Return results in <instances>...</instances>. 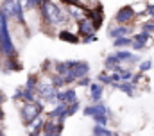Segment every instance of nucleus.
Returning a JSON list of instances; mask_svg holds the SVG:
<instances>
[{"label":"nucleus","mask_w":154,"mask_h":136,"mask_svg":"<svg viewBox=\"0 0 154 136\" xmlns=\"http://www.w3.org/2000/svg\"><path fill=\"white\" fill-rule=\"evenodd\" d=\"M0 57H20L18 56V48L13 41V34H11V25H9V18L0 14Z\"/></svg>","instance_id":"nucleus-1"},{"label":"nucleus","mask_w":154,"mask_h":136,"mask_svg":"<svg viewBox=\"0 0 154 136\" xmlns=\"http://www.w3.org/2000/svg\"><path fill=\"white\" fill-rule=\"evenodd\" d=\"M43 113H45V104L39 99L36 102H22V106H20V118L25 127H29Z\"/></svg>","instance_id":"nucleus-2"},{"label":"nucleus","mask_w":154,"mask_h":136,"mask_svg":"<svg viewBox=\"0 0 154 136\" xmlns=\"http://www.w3.org/2000/svg\"><path fill=\"white\" fill-rule=\"evenodd\" d=\"M111 54L115 56L118 65H124V66H134V65H138L142 61V57L138 54H134L131 48H116Z\"/></svg>","instance_id":"nucleus-3"},{"label":"nucleus","mask_w":154,"mask_h":136,"mask_svg":"<svg viewBox=\"0 0 154 136\" xmlns=\"http://www.w3.org/2000/svg\"><path fill=\"white\" fill-rule=\"evenodd\" d=\"M136 20H138V18H136V14H134V11H133L131 4H129V5H122V7L115 13V16H113V23H116V25H131V23H134Z\"/></svg>","instance_id":"nucleus-4"},{"label":"nucleus","mask_w":154,"mask_h":136,"mask_svg":"<svg viewBox=\"0 0 154 136\" xmlns=\"http://www.w3.org/2000/svg\"><path fill=\"white\" fill-rule=\"evenodd\" d=\"M81 111H82V115H84V116H93V115H97V113H106L109 118L113 116V113H111L109 106H108V104H104L102 100L95 102V104H91V102H90V104H88V106H84Z\"/></svg>","instance_id":"nucleus-5"},{"label":"nucleus","mask_w":154,"mask_h":136,"mask_svg":"<svg viewBox=\"0 0 154 136\" xmlns=\"http://www.w3.org/2000/svg\"><path fill=\"white\" fill-rule=\"evenodd\" d=\"M75 100H79V97H77V90L74 86H65L63 90H57V93H56V102L72 104Z\"/></svg>","instance_id":"nucleus-6"},{"label":"nucleus","mask_w":154,"mask_h":136,"mask_svg":"<svg viewBox=\"0 0 154 136\" xmlns=\"http://www.w3.org/2000/svg\"><path fill=\"white\" fill-rule=\"evenodd\" d=\"M11 20H14L18 27H22V29H27V18H25V9H23V4H22V2H16V0H14Z\"/></svg>","instance_id":"nucleus-7"},{"label":"nucleus","mask_w":154,"mask_h":136,"mask_svg":"<svg viewBox=\"0 0 154 136\" xmlns=\"http://www.w3.org/2000/svg\"><path fill=\"white\" fill-rule=\"evenodd\" d=\"M45 118H50V120H66L68 118V115H66V104H63V102L54 104V107L45 113Z\"/></svg>","instance_id":"nucleus-8"},{"label":"nucleus","mask_w":154,"mask_h":136,"mask_svg":"<svg viewBox=\"0 0 154 136\" xmlns=\"http://www.w3.org/2000/svg\"><path fill=\"white\" fill-rule=\"evenodd\" d=\"M133 32H134L133 25H116V23H113L108 29V34H109L111 39H116L120 36H133Z\"/></svg>","instance_id":"nucleus-9"},{"label":"nucleus","mask_w":154,"mask_h":136,"mask_svg":"<svg viewBox=\"0 0 154 136\" xmlns=\"http://www.w3.org/2000/svg\"><path fill=\"white\" fill-rule=\"evenodd\" d=\"M90 70H91L90 63H88V61H81V59H77L75 63H74V66L70 68V72H72V75L75 77V81L81 79V77L90 75Z\"/></svg>","instance_id":"nucleus-10"},{"label":"nucleus","mask_w":154,"mask_h":136,"mask_svg":"<svg viewBox=\"0 0 154 136\" xmlns=\"http://www.w3.org/2000/svg\"><path fill=\"white\" fill-rule=\"evenodd\" d=\"M95 32V29H93V23H91V20L90 18H86V16H82L81 20H77V36L79 38H84V36H88V34H93Z\"/></svg>","instance_id":"nucleus-11"},{"label":"nucleus","mask_w":154,"mask_h":136,"mask_svg":"<svg viewBox=\"0 0 154 136\" xmlns=\"http://www.w3.org/2000/svg\"><path fill=\"white\" fill-rule=\"evenodd\" d=\"M56 38L59 39V41H65V43H72V45H79L81 43V38L77 36L74 31H70V29H59L57 32H56Z\"/></svg>","instance_id":"nucleus-12"},{"label":"nucleus","mask_w":154,"mask_h":136,"mask_svg":"<svg viewBox=\"0 0 154 136\" xmlns=\"http://www.w3.org/2000/svg\"><path fill=\"white\" fill-rule=\"evenodd\" d=\"M88 97H90L91 104L100 102L102 100V97H104V86L99 84V82H93V81H91V84L88 86Z\"/></svg>","instance_id":"nucleus-13"},{"label":"nucleus","mask_w":154,"mask_h":136,"mask_svg":"<svg viewBox=\"0 0 154 136\" xmlns=\"http://www.w3.org/2000/svg\"><path fill=\"white\" fill-rule=\"evenodd\" d=\"M111 88H115L118 91H122V93H125L127 97H134L136 95V91H138V88L131 82V81H122V82H113L111 84Z\"/></svg>","instance_id":"nucleus-14"},{"label":"nucleus","mask_w":154,"mask_h":136,"mask_svg":"<svg viewBox=\"0 0 154 136\" xmlns=\"http://www.w3.org/2000/svg\"><path fill=\"white\" fill-rule=\"evenodd\" d=\"M4 70L5 72H22L23 65H22L20 57H5L4 59Z\"/></svg>","instance_id":"nucleus-15"},{"label":"nucleus","mask_w":154,"mask_h":136,"mask_svg":"<svg viewBox=\"0 0 154 136\" xmlns=\"http://www.w3.org/2000/svg\"><path fill=\"white\" fill-rule=\"evenodd\" d=\"M41 133L43 134H61L57 131V122L56 120H50V118H45L43 124H41Z\"/></svg>","instance_id":"nucleus-16"},{"label":"nucleus","mask_w":154,"mask_h":136,"mask_svg":"<svg viewBox=\"0 0 154 136\" xmlns=\"http://www.w3.org/2000/svg\"><path fill=\"white\" fill-rule=\"evenodd\" d=\"M133 41H138V43H143L147 48L151 47L154 43V38L151 36V34H147V32H143V31H138V32H133Z\"/></svg>","instance_id":"nucleus-17"},{"label":"nucleus","mask_w":154,"mask_h":136,"mask_svg":"<svg viewBox=\"0 0 154 136\" xmlns=\"http://www.w3.org/2000/svg\"><path fill=\"white\" fill-rule=\"evenodd\" d=\"M50 0H23V9L25 11H38L41 5H47Z\"/></svg>","instance_id":"nucleus-18"},{"label":"nucleus","mask_w":154,"mask_h":136,"mask_svg":"<svg viewBox=\"0 0 154 136\" xmlns=\"http://www.w3.org/2000/svg\"><path fill=\"white\" fill-rule=\"evenodd\" d=\"M131 43H133V38H131V36H120V38L113 39V47H115V50L116 48H129Z\"/></svg>","instance_id":"nucleus-19"},{"label":"nucleus","mask_w":154,"mask_h":136,"mask_svg":"<svg viewBox=\"0 0 154 136\" xmlns=\"http://www.w3.org/2000/svg\"><path fill=\"white\" fill-rule=\"evenodd\" d=\"M38 84H39V73H29L23 88H27V90H34V91H36Z\"/></svg>","instance_id":"nucleus-20"},{"label":"nucleus","mask_w":154,"mask_h":136,"mask_svg":"<svg viewBox=\"0 0 154 136\" xmlns=\"http://www.w3.org/2000/svg\"><path fill=\"white\" fill-rule=\"evenodd\" d=\"M113 134V131L108 127V125H93V129H91V136H111Z\"/></svg>","instance_id":"nucleus-21"},{"label":"nucleus","mask_w":154,"mask_h":136,"mask_svg":"<svg viewBox=\"0 0 154 136\" xmlns=\"http://www.w3.org/2000/svg\"><path fill=\"white\" fill-rule=\"evenodd\" d=\"M131 82H133L136 88H142V86H145V82H147V73L134 72V73H133V77H131Z\"/></svg>","instance_id":"nucleus-22"},{"label":"nucleus","mask_w":154,"mask_h":136,"mask_svg":"<svg viewBox=\"0 0 154 136\" xmlns=\"http://www.w3.org/2000/svg\"><path fill=\"white\" fill-rule=\"evenodd\" d=\"M140 31L151 34V36L154 38V20L152 18H145V20L142 22V25H140Z\"/></svg>","instance_id":"nucleus-23"},{"label":"nucleus","mask_w":154,"mask_h":136,"mask_svg":"<svg viewBox=\"0 0 154 136\" xmlns=\"http://www.w3.org/2000/svg\"><path fill=\"white\" fill-rule=\"evenodd\" d=\"M38 100V93L34 90H27L23 88V93H22V100L20 102H36Z\"/></svg>","instance_id":"nucleus-24"},{"label":"nucleus","mask_w":154,"mask_h":136,"mask_svg":"<svg viewBox=\"0 0 154 136\" xmlns=\"http://www.w3.org/2000/svg\"><path fill=\"white\" fill-rule=\"evenodd\" d=\"M91 120L97 124V125H109V116L106 115V113H97V115H93L91 116Z\"/></svg>","instance_id":"nucleus-25"},{"label":"nucleus","mask_w":154,"mask_h":136,"mask_svg":"<svg viewBox=\"0 0 154 136\" xmlns=\"http://www.w3.org/2000/svg\"><path fill=\"white\" fill-rule=\"evenodd\" d=\"M136 72H140V73H149L151 72V68H152V59H142L138 65H136Z\"/></svg>","instance_id":"nucleus-26"},{"label":"nucleus","mask_w":154,"mask_h":136,"mask_svg":"<svg viewBox=\"0 0 154 136\" xmlns=\"http://www.w3.org/2000/svg\"><path fill=\"white\" fill-rule=\"evenodd\" d=\"M97 82H99V84H102L104 88H106V86H111V84H113V82H111V79H109V73H108L106 70L99 72V75H97Z\"/></svg>","instance_id":"nucleus-27"},{"label":"nucleus","mask_w":154,"mask_h":136,"mask_svg":"<svg viewBox=\"0 0 154 136\" xmlns=\"http://www.w3.org/2000/svg\"><path fill=\"white\" fill-rule=\"evenodd\" d=\"M39 73H45V75L54 73V59H45V61H43V65H41Z\"/></svg>","instance_id":"nucleus-28"},{"label":"nucleus","mask_w":154,"mask_h":136,"mask_svg":"<svg viewBox=\"0 0 154 136\" xmlns=\"http://www.w3.org/2000/svg\"><path fill=\"white\" fill-rule=\"evenodd\" d=\"M70 70L66 66V63L65 61H54V73H57V75H65V73H68Z\"/></svg>","instance_id":"nucleus-29"},{"label":"nucleus","mask_w":154,"mask_h":136,"mask_svg":"<svg viewBox=\"0 0 154 136\" xmlns=\"http://www.w3.org/2000/svg\"><path fill=\"white\" fill-rule=\"evenodd\" d=\"M118 65V61L115 59V56L113 54H106V57H104V68H106V72H111L113 66Z\"/></svg>","instance_id":"nucleus-30"},{"label":"nucleus","mask_w":154,"mask_h":136,"mask_svg":"<svg viewBox=\"0 0 154 136\" xmlns=\"http://www.w3.org/2000/svg\"><path fill=\"white\" fill-rule=\"evenodd\" d=\"M77 111H81V102L79 100L72 102V104H66V115L68 116H74Z\"/></svg>","instance_id":"nucleus-31"},{"label":"nucleus","mask_w":154,"mask_h":136,"mask_svg":"<svg viewBox=\"0 0 154 136\" xmlns=\"http://www.w3.org/2000/svg\"><path fill=\"white\" fill-rule=\"evenodd\" d=\"M133 73H134V68H131V66H124V70L120 72V81H131Z\"/></svg>","instance_id":"nucleus-32"},{"label":"nucleus","mask_w":154,"mask_h":136,"mask_svg":"<svg viewBox=\"0 0 154 136\" xmlns=\"http://www.w3.org/2000/svg\"><path fill=\"white\" fill-rule=\"evenodd\" d=\"M56 2H59L65 7H86V5H82L81 0H56Z\"/></svg>","instance_id":"nucleus-33"},{"label":"nucleus","mask_w":154,"mask_h":136,"mask_svg":"<svg viewBox=\"0 0 154 136\" xmlns=\"http://www.w3.org/2000/svg\"><path fill=\"white\" fill-rule=\"evenodd\" d=\"M77 88H88L90 84H91V79H90V75H86V77H81V79H77L75 81Z\"/></svg>","instance_id":"nucleus-34"},{"label":"nucleus","mask_w":154,"mask_h":136,"mask_svg":"<svg viewBox=\"0 0 154 136\" xmlns=\"http://www.w3.org/2000/svg\"><path fill=\"white\" fill-rule=\"evenodd\" d=\"M95 41H99V36H97V32L88 34V36L81 38V43H86V45H90V43H95Z\"/></svg>","instance_id":"nucleus-35"},{"label":"nucleus","mask_w":154,"mask_h":136,"mask_svg":"<svg viewBox=\"0 0 154 136\" xmlns=\"http://www.w3.org/2000/svg\"><path fill=\"white\" fill-rule=\"evenodd\" d=\"M63 82H65V86H74L75 84V77L72 75V72H68V73L63 75Z\"/></svg>","instance_id":"nucleus-36"},{"label":"nucleus","mask_w":154,"mask_h":136,"mask_svg":"<svg viewBox=\"0 0 154 136\" xmlns=\"http://www.w3.org/2000/svg\"><path fill=\"white\" fill-rule=\"evenodd\" d=\"M108 73H109L111 82H122V81H120V73H116V72H108Z\"/></svg>","instance_id":"nucleus-37"},{"label":"nucleus","mask_w":154,"mask_h":136,"mask_svg":"<svg viewBox=\"0 0 154 136\" xmlns=\"http://www.w3.org/2000/svg\"><path fill=\"white\" fill-rule=\"evenodd\" d=\"M22 93H23V88H16L13 99H14V100H22Z\"/></svg>","instance_id":"nucleus-38"},{"label":"nucleus","mask_w":154,"mask_h":136,"mask_svg":"<svg viewBox=\"0 0 154 136\" xmlns=\"http://www.w3.org/2000/svg\"><path fill=\"white\" fill-rule=\"evenodd\" d=\"M5 100H7L5 93H4V91H0V106H4V104H5Z\"/></svg>","instance_id":"nucleus-39"},{"label":"nucleus","mask_w":154,"mask_h":136,"mask_svg":"<svg viewBox=\"0 0 154 136\" xmlns=\"http://www.w3.org/2000/svg\"><path fill=\"white\" fill-rule=\"evenodd\" d=\"M4 118H5V113H4V109H2V106H0V124L4 122Z\"/></svg>","instance_id":"nucleus-40"},{"label":"nucleus","mask_w":154,"mask_h":136,"mask_svg":"<svg viewBox=\"0 0 154 136\" xmlns=\"http://www.w3.org/2000/svg\"><path fill=\"white\" fill-rule=\"evenodd\" d=\"M111 136H122V134H120V133H115V131H113V134H111Z\"/></svg>","instance_id":"nucleus-41"},{"label":"nucleus","mask_w":154,"mask_h":136,"mask_svg":"<svg viewBox=\"0 0 154 136\" xmlns=\"http://www.w3.org/2000/svg\"><path fill=\"white\" fill-rule=\"evenodd\" d=\"M41 136H61V134H41Z\"/></svg>","instance_id":"nucleus-42"},{"label":"nucleus","mask_w":154,"mask_h":136,"mask_svg":"<svg viewBox=\"0 0 154 136\" xmlns=\"http://www.w3.org/2000/svg\"><path fill=\"white\" fill-rule=\"evenodd\" d=\"M0 136H5V133H4V131H2V129H0Z\"/></svg>","instance_id":"nucleus-43"},{"label":"nucleus","mask_w":154,"mask_h":136,"mask_svg":"<svg viewBox=\"0 0 154 136\" xmlns=\"http://www.w3.org/2000/svg\"><path fill=\"white\" fill-rule=\"evenodd\" d=\"M149 18H152V20H154V11H152V14H151V16H149Z\"/></svg>","instance_id":"nucleus-44"}]
</instances>
